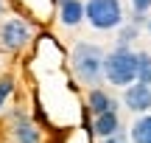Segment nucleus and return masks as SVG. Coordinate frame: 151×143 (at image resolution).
I'll return each instance as SVG.
<instances>
[{"instance_id": "1", "label": "nucleus", "mask_w": 151, "mask_h": 143, "mask_svg": "<svg viewBox=\"0 0 151 143\" xmlns=\"http://www.w3.org/2000/svg\"><path fill=\"white\" fill-rule=\"evenodd\" d=\"M104 56H106V51L101 45L78 39L70 48V70L76 82L84 87H98L104 82Z\"/></svg>"}, {"instance_id": "2", "label": "nucleus", "mask_w": 151, "mask_h": 143, "mask_svg": "<svg viewBox=\"0 0 151 143\" xmlns=\"http://www.w3.org/2000/svg\"><path fill=\"white\" fill-rule=\"evenodd\" d=\"M104 79L112 87H129L137 82V51L129 45H115L106 56H104Z\"/></svg>"}, {"instance_id": "3", "label": "nucleus", "mask_w": 151, "mask_h": 143, "mask_svg": "<svg viewBox=\"0 0 151 143\" xmlns=\"http://www.w3.org/2000/svg\"><path fill=\"white\" fill-rule=\"evenodd\" d=\"M34 42V22L28 17L11 14L0 20V48L6 53L17 56L22 51H28V45Z\"/></svg>"}, {"instance_id": "4", "label": "nucleus", "mask_w": 151, "mask_h": 143, "mask_svg": "<svg viewBox=\"0 0 151 143\" xmlns=\"http://www.w3.org/2000/svg\"><path fill=\"white\" fill-rule=\"evenodd\" d=\"M84 20L95 31H115L126 22L123 3L120 0H87L84 3Z\"/></svg>"}, {"instance_id": "5", "label": "nucleus", "mask_w": 151, "mask_h": 143, "mask_svg": "<svg viewBox=\"0 0 151 143\" xmlns=\"http://www.w3.org/2000/svg\"><path fill=\"white\" fill-rule=\"evenodd\" d=\"M123 107L134 115H143V112H151V87L148 84H129L123 87Z\"/></svg>"}, {"instance_id": "6", "label": "nucleus", "mask_w": 151, "mask_h": 143, "mask_svg": "<svg viewBox=\"0 0 151 143\" xmlns=\"http://www.w3.org/2000/svg\"><path fill=\"white\" fill-rule=\"evenodd\" d=\"M9 135H11L14 143H42V129H39L28 115L14 118L11 126H9Z\"/></svg>"}, {"instance_id": "7", "label": "nucleus", "mask_w": 151, "mask_h": 143, "mask_svg": "<svg viewBox=\"0 0 151 143\" xmlns=\"http://www.w3.org/2000/svg\"><path fill=\"white\" fill-rule=\"evenodd\" d=\"M90 129H92L95 138H109V135L120 132V115H118V110H106V112H101V115H92Z\"/></svg>"}, {"instance_id": "8", "label": "nucleus", "mask_w": 151, "mask_h": 143, "mask_svg": "<svg viewBox=\"0 0 151 143\" xmlns=\"http://www.w3.org/2000/svg\"><path fill=\"white\" fill-rule=\"evenodd\" d=\"M59 22L65 28H78L84 22V0H62L59 3Z\"/></svg>"}, {"instance_id": "9", "label": "nucleus", "mask_w": 151, "mask_h": 143, "mask_svg": "<svg viewBox=\"0 0 151 143\" xmlns=\"http://www.w3.org/2000/svg\"><path fill=\"white\" fill-rule=\"evenodd\" d=\"M87 110H90V115H101V112H106V110H118V101H115L106 90L90 87V93H87Z\"/></svg>"}, {"instance_id": "10", "label": "nucleus", "mask_w": 151, "mask_h": 143, "mask_svg": "<svg viewBox=\"0 0 151 143\" xmlns=\"http://www.w3.org/2000/svg\"><path fill=\"white\" fill-rule=\"evenodd\" d=\"M129 140L132 143H151V112H143V115H137L132 121Z\"/></svg>"}, {"instance_id": "11", "label": "nucleus", "mask_w": 151, "mask_h": 143, "mask_svg": "<svg viewBox=\"0 0 151 143\" xmlns=\"http://www.w3.org/2000/svg\"><path fill=\"white\" fill-rule=\"evenodd\" d=\"M137 82L151 87V53L148 51H137Z\"/></svg>"}, {"instance_id": "12", "label": "nucleus", "mask_w": 151, "mask_h": 143, "mask_svg": "<svg viewBox=\"0 0 151 143\" xmlns=\"http://www.w3.org/2000/svg\"><path fill=\"white\" fill-rule=\"evenodd\" d=\"M115 31H118V45H129V48H132V42L140 37V28L132 25V22H123V25L115 28Z\"/></svg>"}, {"instance_id": "13", "label": "nucleus", "mask_w": 151, "mask_h": 143, "mask_svg": "<svg viewBox=\"0 0 151 143\" xmlns=\"http://www.w3.org/2000/svg\"><path fill=\"white\" fill-rule=\"evenodd\" d=\"M11 93H14V76H0V112L6 110Z\"/></svg>"}, {"instance_id": "14", "label": "nucleus", "mask_w": 151, "mask_h": 143, "mask_svg": "<svg viewBox=\"0 0 151 143\" xmlns=\"http://www.w3.org/2000/svg\"><path fill=\"white\" fill-rule=\"evenodd\" d=\"M98 143H132L129 140V135L120 129V132H115V135H109V138H98Z\"/></svg>"}, {"instance_id": "15", "label": "nucleus", "mask_w": 151, "mask_h": 143, "mask_svg": "<svg viewBox=\"0 0 151 143\" xmlns=\"http://www.w3.org/2000/svg\"><path fill=\"white\" fill-rule=\"evenodd\" d=\"M132 11H143V14H148L151 11V0H129Z\"/></svg>"}, {"instance_id": "16", "label": "nucleus", "mask_w": 151, "mask_h": 143, "mask_svg": "<svg viewBox=\"0 0 151 143\" xmlns=\"http://www.w3.org/2000/svg\"><path fill=\"white\" fill-rule=\"evenodd\" d=\"M146 20H148V14H143V11H132V17H129V22H132V25H137V28L146 25Z\"/></svg>"}, {"instance_id": "17", "label": "nucleus", "mask_w": 151, "mask_h": 143, "mask_svg": "<svg viewBox=\"0 0 151 143\" xmlns=\"http://www.w3.org/2000/svg\"><path fill=\"white\" fill-rule=\"evenodd\" d=\"M6 11H9V0H0V20L6 17Z\"/></svg>"}, {"instance_id": "18", "label": "nucleus", "mask_w": 151, "mask_h": 143, "mask_svg": "<svg viewBox=\"0 0 151 143\" xmlns=\"http://www.w3.org/2000/svg\"><path fill=\"white\" fill-rule=\"evenodd\" d=\"M143 28H146V31H148V37H151V17L146 20V25H143Z\"/></svg>"}, {"instance_id": "19", "label": "nucleus", "mask_w": 151, "mask_h": 143, "mask_svg": "<svg viewBox=\"0 0 151 143\" xmlns=\"http://www.w3.org/2000/svg\"><path fill=\"white\" fill-rule=\"evenodd\" d=\"M59 3H62V0H56V6H59Z\"/></svg>"}]
</instances>
